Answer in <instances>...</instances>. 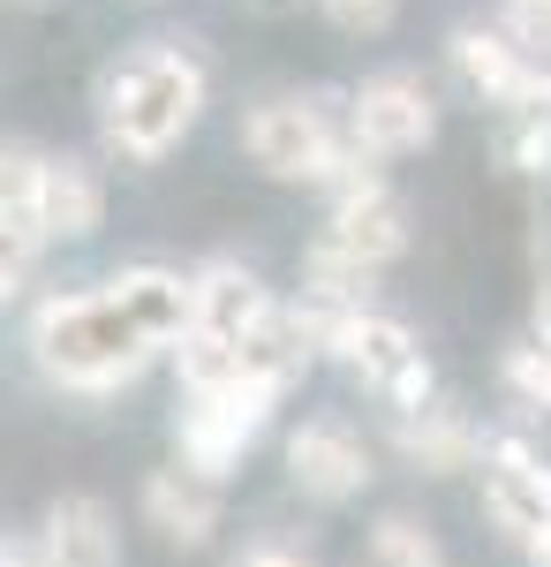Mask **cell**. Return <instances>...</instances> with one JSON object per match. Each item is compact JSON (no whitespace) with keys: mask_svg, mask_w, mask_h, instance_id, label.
I'll list each match as a JSON object with an SVG mask.
<instances>
[{"mask_svg":"<svg viewBox=\"0 0 551 567\" xmlns=\"http://www.w3.org/2000/svg\"><path fill=\"white\" fill-rule=\"evenodd\" d=\"M189 333V280L159 265H128L98 288L45 296L31 318L39 371L76 393H114L128 386L152 355H174Z\"/></svg>","mask_w":551,"mask_h":567,"instance_id":"cell-1","label":"cell"},{"mask_svg":"<svg viewBox=\"0 0 551 567\" xmlns=\"http://www.w3.org/2000/svg\"><path fill=\"white\" fill-rule=\"evenodd\" d=\"M205 61L189 45H136L98 84V130L122 159H167L205 114Z\"/></svg>","mask_w":551,"mask_h":567,"instance_id":"cell-2","label":"cell"},{"mask_svg":"<svg viewBox=\"0 0 551 567\" xmlns=\"http://www.w3.org/2000/svg\"><path fill=\"white\" fill-rule=\"evenodd\" d=\"M242 152L272 182H333V167L355 144V122H347V99L333 91H310V99H257L242 114Z\"/></svg>","mask_w":551,"mask_h":567,"instance_id":"cell-3","label":"cell"},{"mask_svg":"<svg viewBox=\"0 0 551 567\" xmlns=\"http://www.w3.org/2000/svg\"><path fill=\"white\" fill-rule=\"evenodd\" d=\"M272 401L280 386H264V379H227L212 393H189V409H181V424H174V446H181V470H197V477H235V462L250 454L264 424H272Z\"/></svg>","mask_w":551,"mask_h":567,"instance_id":"cell-4","label":"cell"},{"mask_svg":"<svg viewBox=\"0 0 551 567\" xmlns=\"http://www.w3.org/2000/svg\"><path fill=\"white\" fill-rule=\"evenodd\" d=\"M325 355H340V363L378 393V401H393L401 416L430 409V363H424L416 333H408L401 318H385V310H347L333 326V349Z\"/></svg>","mask_w":551,"mask_h":567,"instance_id":"cell-5","label":"cell"},{"mask_svg":"<svg viewBox=\"0 0 551 567\" xmlns=\"http://www.w3.org/2000/svg\"><path fill=\"white\" fill-rule=\"evenodd\" d=\"M347 122H355V144L371 159H401V152H424L438 136V99L416 69H378L347 91Z\"/></svg>","mask_w":551,"mask_h":567,"instance_id":"cell-6","label":"cell"},{"mask_svg":"<svg viewBox=\"0 0 551 567\" xmlns=\"http://www.w3.org/2000/svg\"><path fill=\"white\" fill-rule=\"evenodd\" d=\"M288 477H295L302 499L340 507V499H355V492L371 484V446L347 432L340 416H310V424L288 439Z\"/></svg>","mask_w":551,"mask_h":567,"instance_id":"cell-7","label":"cell"},{"mask_svg":"<svg viewBox=\"0 0 551 567\" xmlns=\"http://www.w3.org/2000/svg\"><path fill=\"white\" fill-rule=\"evenodd\" d=\"M484 515L507 537H521V545L551 529V470L521 439H491L484 446Z\"/></svg>","mask_w":551,"mask_h":567,"instance_id":"cell-8","label":"cell"},{"mask_svg":"<svg viewBox=\"0 0 551 567\" xmlns=\"http://www.w3.org/2000/svg\"><path fill=\"white\" fill-rule=\"evenodd\" d=\"M264 310H272V296H264V280H257L250 265L212 258V265L189 272V333H212L227 349H242V333H250Z\"/></svg>","mask_w":551,"mask_h":567,"instance_id":"cell-9","label":"cell"},{"mask_svg":"<svg viewBox=\"0 0 551 567\" xmlns=\"http://www.w3.org/2000/svg\"><path fill=\"white\" fill-rule=\"evenodd\" d=\"M39 567H122V537H114L106 499H91V492L53 499L39 523Z\"/></svg>","mask_w":551,"mask_h":567,"instance_id":"cell-10","label":"cell"},{"mask_svg":"<svg viewBox=\"0 0 551 567\" xmlns=\"http://www.w3.org/2000/svg\"><path fill=\"white\" fill-rule=\"evenodd\" d=\"M144 523L159 529L167 545H212V529H219V484L212 477H197V470H152L144 477Z\"/></svg>","mask_w":551,"mask_h":567,"instance_id":"cell-11","label":"cell"},{"mask_svg":"<svg viewBox=\"0 0 551 567\" xmlns=\"http://www.w3.org/2000/svg\"><path fill=\"white\" fill-rule=\"evenodd\" d=\"M325 243H340L347 258H363L378 272V265H393L408 250V213H401V197L378 182V189H363V197H340L333 219H325Z\"/></svg>","mask_w":551,"mask_h":567,"instance_id":"cell-12","label":"cell"},{"mask_svg":"<svg viewBox=\"0 0 551 567\" xmlns=\"http://www.w3.org/2000/svg\"><path fill=\"white\" fill-rule=\"evenodd\" d=\"M393 446H401V462L408 470H424V477H454V470H468L476 454H484V439H476V424H468L461 409H416V416H401L393 424Z\"/></svg>","mask_w":551,"mask_h":567,"instance_id":"cell-13","label":"cell"},{"mask_svg":"<svg viewBox=\"0 0 551 567\" xmlns=\"http://www.w3.org/2000/svg\"><path fill=\"white\" fill-rule=\"evenodd\" d=\"M106 219V182L91 175L84 159H45V243H84Z\"/></svg>","mask_w":551,"mask_h":567,"instance_id":"cell-14","label":"cell"},{"mask_svg":"<svg viewBox=\"0 0 551 567\" xmlns=\"http://www.w3.org/2000/svg\"><path fill=\"white\" fill-rule=\"evenodd\" d=\"M0 227H23V235H45V152L31 144H0Z\"/></svg>","mask_w":551,"mask_h":567,"instance_id":"cell-15","label":"cell"},{"mask_svg":"<svg viewBox=\"0 0 551 567\" xmlns=\"http://www.w3.org/2000/svg\"><path fill=\"white\" fill-rule=\"evenodd\" d=\"M371 553H378V567H446L438 537H430L416 515H378V529H371Z\"/></svg>","mask_w":551,"mask_h":567,"instance_id":"cell-16","label":"cell"},{"mask_svg":"<svg viewBox=\"0 0 551 567\" xmlns=\"http://www.w3.org/2000/svg\"><path fill=\"white\" fill-rule=\"evenodd\" d=\"M507 386L529 401V409H551V326H537L529 341L507 349Z\"/></svg>","mask_w":551,"mask_h":567,"instance_id":"cell-17","label":"cell"},{"mask_svg":"<svg viewBox=\"0 0 551 567\" xmlns=\"http://www.w3.org/2000/svg\"><path fill=\"white\" fill-rule=\"evenodd\" d=\"M499 159H507L513 175H551V114H507Z\"/></svg>","mask_w":551,"mask_h":567,"instance_id":"cell-18","label":"cell"},{"mask_svg":"<svg viewBox=\"0 0 551 567\" xmlns=\"http://www.w3.org/2000/svg\"><path fill=\"white\" fill-rule=\"evenodd\" d=\"M499 31H507L537 69H551V0H507V8H499Z\"/></svg>","mask_w":551,"mask_h":567,"instance_id":"cell-19","label":"cell"},{"mask_svg":"<svg viewBox=\"0 0 551 567\" xmlns=\"http://www.w3.org/2000/svg\"><path fill=\"white\" fill-rule=\"evenodd\" d=\"M318 8H325V23L347 31V39H378V31H393V16H401V0H318Z\"/></svg>","mask_w":551,"mask_h":567,"instance_id":"cell-20","label":"cell"},{"mask_svg":"<svg viewBox=\"0 0 551 567\" xmlns=\"http://www.w3.org/2000/svg\"><path fill=\"white\" fill-rule=\"evenodd\" d=\"M45 235H23V227H0V303H15L23 296V280H31V265H39Z\"/></svg>","mask_w":551,"mask_h":567,"instance_id":"cell-21","label":"cell"},{"mask_svg":"<svg viewBox=\"0 0 551 567\" xmlns=\"http://www.w3.org/2000/svg\"><path fill=\"white\" fill-rule=\"evenodd\" d=\"M235 567H310V553L280 545V537H257V545H242V553H235Z\"/></svg>","mask_w":551,"mask_h":567,"instance_id":"cell-22","label":"cell"},{"mask_svg":"<svg viewBox=\"0 0 551 567\" xmlns=\"http://www.w3.org/2000/svg\"><path fill=\"white\" fill-rule=\"evenodd\" d=\"M529 560H537V567H551V529H544V537H529Z\"/></svg>","mask_w":551,"mask_h":567,"instance_id":"cell-23","label":"cell"},{"mask_svg":"<svg viewBox=\"0 0 551 567\" xmlns=\"http://www.w3.org/2000/svg\"><path fill=\"white\" fill-rule=\"evenodd\" d=\"M257 16H288V8H302V0H250Z\"/></svg>","mask_w":551,"mask_h":567,"instance_id":"cell-24","label":"cell"},{"mask_svg":"<svg viewBox=\"0 0 551 567\" xmlns=\"http://www.w3.org/2000/svg\"><path fill=\"white\" fill-rule=\"evenodd\" d=\"M0 567H39V560H23V553H15V545H0Z\"/></svg>","mask_w":551,"mask_h":567,"instance_id":"cell-25","label":"cell"}]
</instances>
